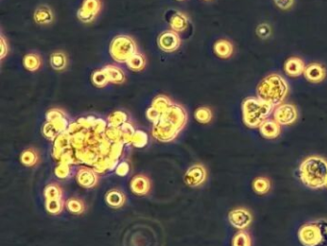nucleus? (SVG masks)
Returning <instances> with one entry per match:
<instances>
[{"label": "nucleus", "instance_id": "f257e3e1", "mask_svg": "<svg viewBox=\"0 0 327 246\" xmlns=\"http://www.w3.org/2000/svg\"><path fill=\"white\" fill-rule=\"evenodd\" d=\"M187 122V114L182 106L172 104L154 123L153 136L161 141H173Z\"/></svg>", "mask_w": 327, "mask_h": 246}, {"label": "nucleus", "instance_id": "f03ea898", "mask_svg": "<svg viewBox=\"0 0 327 246\" xmlns=\"http://www.w3.org/2000/svg\"><path fill=\"white\" fill-rule=\"evenodd\" d=\"M289 91L287 81L279 74L273 73L266 76L257 86L256 95L261 101L273 106L281 105Z\"/></svg>", "mask_w": 327, "mask_h": 246}, {"label": "nucleus", "instance_id": "7ed1b4c3", "mask_svg": "<svg viewBox=\"0 0 327 246\" xmlns=\"http://www.w3.org/2000/svg\"><path fill=\"white\" fill-rule=\"evenodd\" d=\"M301 182L310 189H321L327 185V162L325 159L313 156L306 159L299 166Z\"/></svg>", "mask_w": 327, "mask_h": 246}, {"label": "nucleus", "instance_id": "20e7f679", "mask_svg": "<svg viewBox=\"0 0 327 246\" xmlns=\"http://www.w3.org/2000/svg\"><path fill=\"white\" fill-rule=\"evenodd\" d=\"M275 108L257 97H249L242 104L243 122L249 128H259L274 113Z\"/></svg>", "mask_w": 327, "mask_h": 246}, {"label": "nucleus", "instance_id": "39448f33", "mask_svg": "<svg viewBox=\"0 0 327 246\" xmlns=\"http://www.w3.org/2000/svg\"><path fill=\"white\" fill-rule=\"evenodd\" d=\"M303 246H327V221L318 220L303 225L298 231Z\"/></svg>", "mask_w": 327, "mask_h": 246}, {"label": "nucleus", "instance_id": "423d86ee", "mask_svg": "<svg viewBox=\"0 0 327 246\" xmlns=\"http://www.w3.org/2000/svg\"><path fill=\"white\" fill-rule=\"evenodd\" d=\"M109 52L112 59L118 63H127L137 53L135 41L128 36H118L110 43Z\"/></svg>", "mask_w": 327, "mask_h": 246}, {"label": "nucleus", "instance_id": "0eeeda50", "mask_svg": "<svg viewBox=\"0 0 327 246\" xmlns=\"http://www.w3.org/2000/svg\"><path fill=\"white\" fill-rule=\"evenodd\" d=\"M47 123L43 127V133L45 137L50 140L57 139L62 133L69 128V123L66 120L62 111L54 109L47 113Z\"/></svg>", "mask_w": 327, "mask_h": 246}, {"label": "nucleus", "instance_id": "6e6552de", "mask_svg": "<svg viewBox=\"0 0 327 246\" xmlns=\"http://www.w3.org/2000/svg\"><path fill=\"white\" fill-rule=\"evenodd\" d=\"M44 196L46 199V209L50 213L58 214L63 211V191L58 185H48L44 190Z\"/></svg>", "mask_w": 327, "mask_h": 246}, {"label": "nucleus", "instance_id": "1a4fd4ad", "mask_svg": "<svg viewBox=\"0 0 327 246\" xmlns=\"http://www.w3.org/2000/svg\"><path fill=\"white\" fill-rule=\"evenodd\" d=\"M297 119V111L292 104H282L274 110V120L279 125H291Z\"/></svg>", "mask_w": 327, "mask_h": 246}, {"label": "nucleus", "instance_id": "9d476101", "mask_svg": "<svg viewBox=\"0 0 327 246\" xmlns=\"http://www.w3.org/2000/svg\"><path fill=\"white\" fill-rule=\"evenodd\" d=\"M207 180V170L203 164H197L188 168L184 175V182L189 187H199Z\"/></svg>", "mask_w": 327, "mask_h": 246}, {"label": "nucleus", "instance_id": "9b49d317", "mask_svg": "<svg viewBox=\"0 0 327 246\" xmlns=\"http://www.w3.org/2000/svg\"><path fill=\"white\" fill-rule=\"evenodd\" d=\"M101 10L100 0H85L78 12V18L84 22H90Z\"/></svg>", "mask_w": 327, "mask_h": 246}, {"label": "nucleus", "instance_id": "f8f14e48", "mask_svg": "<svg viewBox=\"0 0 327 246\" xmlns=\"http://www.w3.org/2000/svg\"><path fill=\"white\" fill-rule=\"evenodd\" d=\"M228 220L233 227L239 230H244L251 224L252 214L246 209L243 208L235 209L229 212Z\"/></svg>", "mask_w": 327, "mask_h": 246}, {"label": "nucleus", "instance_id": "ddd939ff", "mask_svg": "<svg viewBox=\"0 0 327 246\" xmlns=\"http://www.w3.org/2000/svg\"><path fill=\"white\" fill-rule=\"evenodd\" d=\"M171 105L172 103L168 97L164 95H159L155 97L152 107L147 112L148 119L155 123L159 119L161 114H163Z\"/></svg>", "mask_w": 327, "mask_h": 246}, {"label": "nucleus", "instance_id": "4468645a", "mask_svg": "<svg viewBox=\"0 0 327 246\" xmlns=\"http://www.w3.org/2000/svg\"><path fill=\"white\" fill-rule=\"evenodd\" d=\"M157 43L162 50L166 52H173L179 48L181 41L180 37L177 35V32L165 31L158 37Z\"/></svg>", "mask_w": 327, "mask_h": 246}, {"label": "nucleus", "instance_id": "2eb2a0df", "mask_svg": "<svg viewBox=\"0 0 327 246\" xmlns=\"http://www.w3.org/2000/svg\"><path fill=\"white\" fill-rule=\"evenodd\" d=\"M304 77L310 83L318 84L324 81L327 77V71L325 67L319 63H312L305 68Z\"/></svg>", "mask_w": 327, "mask_h": 246}, {"label": "nucleus", "instance_id": "dca6fc26", "mask_svg": "<svg viewBox=\"0 0 327 246\" xmlns=\"http://www.w3.org/2000/svg\"><path fill=\"white\" fill-rule=\"evenodd\" d=\"M305 64L304 62L298 57H291L289 58L284 65L285 73L290 77H299L302 75L305 71Z\"/></svg>", "mask_w": 327, "mask_h": 246}, {"label": "nucleus", "instance_id": "f3484780", "mask_svg": "<svg viewBox=\"0 0 327 246\" xmlns=\"http://www.w3.org/2000/svg\"><path fill=\"white\" fill-rule=\"evenodd\" d=\"M131 190L138 195H146L151 190V182L147 176L136 175L131 181Z\"/></svg>", "mask_w": 327, "mask_h": 246}, {"label": "nucleus", "instance_id": "a211bd4d", "mask_svg": "<svg viewBox=\"0 0 327 246\" xmlns=\"http://www.w3.org/2000/svg\"><path fill=\"white\" fill-rule=\"evenodd\" d=\"M259 130L260 134L268 140L276 139L281 133L280 125L275 120H267L262 123V125L259 127Z\"/></svg>", "mask_w": 327, "mask_h": 246}, {"label": "nucleus", "instance_id": "6ab92c4d", "mask_svg": "<svg viewBox=\"0 0 327 246\" xmlns=\"http://www.w3.org/2000/svg\"><path fill=\"white\" fill-rule=\"evenodd\" d=\"M78 183L84 188H92L97 184L98 178L94 170L89 168H81L77 174Z\"/></svg>", "mask_w": 327, "mask_h": 246}, {"label": "nucleus", "instance_id": "aec40b11", "mask_svg": "<svg viewBox=\"0 0 327 246\" xmlns=\"http://www.w3.org/2000/svg\"><path fill=\"white\" fill-rule=\"evenodd\" d=\"M214 52L222 59H228L233 54V44L228 40H219L214 44Z\"/></svg>", "mask_w": 327, "mask_h": 246}, {"label": "nucleus", "instance_id": "412c9836", "mask_svg": "<svg viewBox=\"0 0 327 246\" xmlns=\"http://www.w3.org/2000/svg\"><path fill=\"white\" fill-rule=\"evenodd\" d=\"M106 73L109 82L113 84H122L125 80V74L119 68L114 66H107L102 69Z\"/></svg>", "mask_w": 327, "mask_h": 246}, {"label": "nucleus", "instance_id": "4be33fe9", "mask_svg": "<svg viewBox=\"0 0 327 246\" xmlns=\"http://www.w3.org/2000/svg\"><path fill=\"white\" fill-rule=\"evenodd\" d=\"M125 200V195L118 190H112L106 195V201L108 205L112 208H120L124 205Z\"/></svg>", "mask_w": 327, "mask_h": 246}, {"label": "nucleus", "instance_id": "5701e85b", "mask_svg": "<svg viewBox=\"0 0 327 246\" xmlns=\"http://www.w3.org/2000/svg\"><path fill=\"white\" fill-rule=\"evenodd\" d=\"M34 18L39 24H49L53 20V14L47 6H40L36 10Z\"/></svg>", "mask_w": 327, "mask_h": 246}, {"label": "nucleus", "instance_id": "b1692460", "mask_svg": "<svg viewBox=\"0 0 327 246\" xmlns=\"http://www.w3.org/2000/svg\"><path fill=\"white\" fill-rule=\"evenodd\" d=\"M170 24L175 32H182L186 29L188 21L184 15L178 13L173 16L170 20Z\"/></svg>", "mask_w": 327, "mask_h": 246}, {"label": "nucleus", "instance_id": "393cba45", "mask_svg": "<svg viewBox=\"0 0 327 246\" xmlns=\"http://www.w3.org/2000/svg\"><path fill=\"white\" fill-rule=\"evenodd\" d=\"M128 67L135 71H142L145 68L146 62L144 57L139 54V53H136L135 55H133L127 62Z\"/></svg>", "mask_w": 327, "mask_h": 246}, {"label": "nucleus", "instance_id": "a878e982", "mask_svg": "<svg viewBox=\"0 0 327 246\" xmlns=\"http://www.w3.org/2000/svg\"><path fill=\"white\" fill-rule=\"evenodd\" d=\"M52 68L56 71H62L67 66V57L64 53H53L50 57Z\"/></svg>", "mask_w": 327, "mask_h": 246}, {"label": "nucleus", "instance_id": "bb28decb", "mask_svg": "<svg viewBox=\"0 0 327 246\" xmlns=\"http://www.w3.org/2000/svg\"><path fill=\"white\" fill-rule=\"evenodd\" d=\"M67 207L69 211H71L72 213H75V214H80V213L84 212L86 209L84 202L81 199L75 198V197H72L68 200Z\"/></svg>", "mask_w": 327, "mask_h": 246}, {"label": "nucleus", "instance_id": "cd10ccee", "mask_svg": "<svg viewBox=\"0 0 327 246\" xmlns=\"http://www.w3.org/2000/svg\"><path fill=\"white\" fill-rule=\"evenodd\" d=\"M271 189V183L269 179L264 177H259L254 180V190L256 192V194H267Z\"/></svg>", "mask_w": 327, "mask_h": 246}, {"label": "nucleus", "instance_id": "c85d7f7f", "mask_svg": "<svg viewBox=\"0 0 327 246\" xmlns=\"http://www.w3.org/2000/svg\"><path fill=\"white\" fill-rule=\"evenodd\" d=\"M24 67L28 71H35L40 67V59L36 54H27L23 60Z\"/></svg>", "mask_w": 327, "mask_h": 246}, {"label": "nucleus", "instance_id": "c756f323", "mask_svg": "<svg viewBox=\"0 0 327 246\" xmlns=\"http://www.w3.org/2000/svg\"><path fill=\"white\" fill-rule=\"evenodd\" d=\"M127 115L124 113V112H121V111H117V112H114L112 113L109 119H108V125H110V126H114V127H121L124 123H126L127 122Z\"/></svg>", "mask_w": 327, "mask_h": 246}, {"label": "nucleus", "instance_id": "7c9ffc66", "mask_svg": "<svg viewBox=\"0 0 327 246\" xmlns=\"http://www.w3.org/2000/svg\"><path fill=\"white\" fill-rule=\"evenodd\" d=\"M232 246H252V241L250 235L245 232H238L232 240Z\"/></svg>", "mask_w": 327, "mask_h": 246}, {"label": "nucleus", "instance_id": "2f4dec72", "mask_svg": "<svg viewBox=\"0 0 327 246\" xmlns=\"http://www.w3.org/2000/svg\"><path fill=\"white\" fill-rule=\"evenodd\" d=\"M195 118L199 123L207 124L212 120V112L207 107H201L196 110Z\"/></svg>", "mask_w": 327, "mask_h": 246}, {"label": "nucleus", "instance_id": "473e14b6", "mask_svg": "<svg viewBox=\"0 0 327 246\" xmlns=\"http://www.w3.org/2000/svg\"><path fill=\"white\" fill-rule=\"evenodd\" d=\"M20 159H21V162L23 164H25L27 166H33L35 164H36L38 156L34 149H27L21 154Z\"/></svg>", "mask_w": 327, "mask_h": 246}, {"label": "nucleus", "instance_id": "72a5a7b5", "mask_svg": "<svg viewBox=\"0 0 327 246\" xmlns=\"http://www.w3.org/2000/svg\"><path fill=\"white\" fill-rule=\"evenodd\" d=\"M147 142H148L147 134L140 130L136 131L131 141V143L136 147H144L147 144Z\"/></svg>", "mask_w": 327, "mask_h": 246}, {"label": "nucleus", "instance_id": "f704fd0d", "mask_svg": "<svg viewBox=\"0 0 327 246\" xmlns=\"http://www.w3.org/2000/svg\"><path fill=\"white\" fill-rule=\"evenodd\" d=\"M92 82L96 87H99V88H103L106 85H108V83H109L103 70L95 71L92 74Z\"/></svg>", "mask_w": 327, "mask_h": 246}, {"label": "nucleus", "instance_id": "c9c22d12", "mask_svg": "<svg viewBox=\"0 0 327 246\" xmlns=\"http://www.w3.org/2000/svg\"><path fill=\"white\" fill-rule=\"evenodd\" d=\"M69 171H70L69 164L61 163V164L56 168L55 173L59 178H67L69 176Z\"/></svg>", "mask_w": 327, "mask_h": 246}, {"label": "nucleus", "instance_id": "e433bc0d", "mask_svg": "<svg viewBox=\"0 0 327 246\" xmlns=\"http://www.w3.org/2000/svg\"><path fill=\"white\" fill-rule=\"evenodd\" d=\"M276 6L281 10H289L292 8L294 0H274Z\"/></svg>", "mask_w": 327, "mask_h": 246}, {"label": "nucleus", "instance_id": "4c0bfd02", "mask_svg": "<svg viewBox=\"0 0 327 246\" xmlns=\"http://www.w3.org/2000/svg\"><path fill=\"white\" fill-rule=\"evenodd\" d=\"M257 33L261 38H267L271 33V29L267 24H261L257 28Z\"/></svg>", "mask_w": 327, "mask_h": 246}, {"label": "nucleus", "instance_id": "58836bf2", "mask_svg": "<svg viewBox=\"0 0 327 246\" xmlns=\"http://www.w3.org/2000/svg\"><path fill=\"white\" fill-rule=\"evenodd\" d=\"M129 168H130L129 164H127V163H122V164H119V166L116 168V173H117L118 175L125 176L128 173V172H129Z\"/></svg>", "mask_w": 327, "mask_h": 246}, {"label": "nucleus", "instance_id": "ea45409f", "mask_svg": "<svg viewBox=\"0 0 327 246\" xmlns=\"http://www.w3.org/2000/svg\"><path fill=\"white\" fill-rule=\"evenodd\" d=\"M206 1H208V0H206Z\"/></svg>", "mask_w": 327, "mask_h": 246}, {"label": "nucleus", "instance_id": "a19ab883", "mask_svg": "<svg viewBox=\"0 0 327 246\" xmlns=\"http://www.w3.org/2000/svg\"></svg>", "mask_w": 327, "mask_h": 246}]
</instances>
